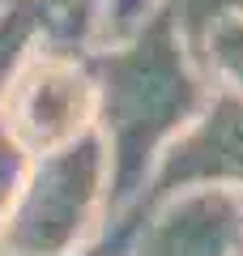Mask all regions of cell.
I'll list each match as a JSON object with an SVG mask.
<instances>
[{"label":"cell","instance_id":"1","mask_svg":"<svg viewBox=\"0 0 243 256\" xmlns=\"http://www.w3.org/2000/svg\"><path fill=\"white\" fill-rule=\"evenodd\" d=\"M86 60L98 86L94 132L107 150V218H116L141 201L162 150L200 116L214 77L184 43L166 0L128 38L86 47Z\"/></svg>","mask_w":243,"mask_h":256},{"label":"cell","instance_id":"2","mask_svg":"<svg viewBox=\"0 0 243 256\" xmlns=\"http://www.w3.org/2000/svg\"><path fill=\"white\" fill-rule=\"evenodd\" d=\"M107 226V150L98 132L30 158L0 222V256H77Z\"/></svg>","mask_w":243,"mask_h":256},{"label":"cell","instance_id":"3","mask_svg":"<svg viewBox=\"0 0 243 256\" xmlns=\"http://www.w3.org/2000/svg\"><path fill=\"white\" fill-rule=\"evenodd\" d=\"M94 120H98V86L86 52L38 38L0 98L4 137L26 158H43L94 132Z\"/></svg>","mask_w":243,"mask_h":256},{"label":"cell","instance_id":"4","mask_svg":"<svg viewBox=\"0 0 243 256\" xmlns=\"http://www.w3.org/2000/svg\"><path fill=\"white\" fill-rule=\"evenodd\" d=\"M184 188H226L243 196V98L218 82L200 116L154 162L136 210H150Z\"/></svg>","mask_w":243,"mask_h":256},{"label":"cell","instance_id":"5","mask_svg":"<svg viewBox=\"0 0 243 256\" xmlns=\"http://www.w3.org/2000/svg\"><path fill=\"white\" fill-rule=\"evenodd\" d=\"M243 196L226 188H184L141 210L128 256H239Z\"/></svg>","mask_w":243,"mask_h":256},{"label":"cell","instance_id":"6","mask_svg":"<svg viewBox=\"0 0 243 256\" xmlns=\"http://www.w3.org/2000/svg\"><path fill=\"white\" fill-rule=\"evenodd\" d=\"M38 38H43V9H38V0H13L9 9H0V98H4L13 73L34 52Z\"/></svg>","mask_w":243,"mask_h":256},{"label":"cell","instance_id":"7","mask_svg":"<svg viewBox=\"0 0 243 256\" xmlns=\"http://www.w3.org/2000/svg\"><path fill=\"white\" fill-rule=\"evenodd\" d=\"M102 0H38L43 9V43L86 52L94 38V13Z\"/></svg>","mask_w":243,"mask_h":256},{"label":"cell","instance_id":"8","mask_svg":"<svg viewBox=\"0 0 243 256\" xmlns=\"http://www.w3.org/2000/svg\"><path fill=\"white\" fill-rule=\"evenodd\" d=\"M166 4H171V18H175V26H180L184 43L192 47L196 64H200L205 38L214 34L222 22L243 18V0H166Z\"/></svg>","mask_w":243,"mask_h":256},{"label":"cell","instance_id":"9","mask_svg":"<svg viewBox=\"0 0 243 256\" xmlns=\"http://www.w3.org/2000/svg\"><path fill=\"white\" fill-rule=\"evenodd\" d=\"M200 68L214 77L218 86L234 90L243 98V18L222 22L200 47Z\"/></svg>","mask_w":243,"mask_h":256},{"label":"cell","instance_id":"10","mask_svg":"<svg viewBox=\"0 0 243 256\" xmlns=\"http://www.w3.org/2000/svg\"><path fill=\"white\" fill-rule=\"evenodd\" d=\"M26 162H30V158L22 154V150L4 137V128H0V222H4V210H9L13 192H18V184H22Z\"/></svg>","mask_w":243,"mask_h":256},{"label":"cell","instance_id":"11","mask_svg":"<svg viewBox=\"0 0 243 256\" xmlns=\"http://www.w3.org/2000/svg\"><path fill=\"white\" fill-rule=\"evenodd\" d=\"M9 4H13V0H0V9H9Z\"/></svg>","mask_w":243,"mask_h":256},{"label":"cell","instance_id":"12","mask_svg":"<svg viewBox=\"0 0 243 256\" xmlns=\"http://www.w3.org/2000/svg\"><path fill=\"white\" fill-rule=\"evenodd\" d=\"M239 256H243V239H239Z\"/></svg>","mask_w":243,"mask_h":256}]
</instances>
